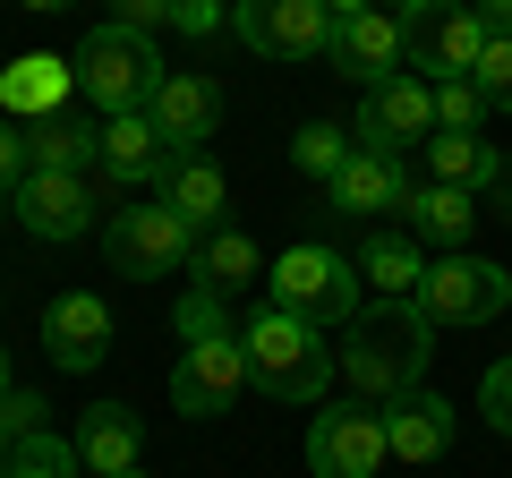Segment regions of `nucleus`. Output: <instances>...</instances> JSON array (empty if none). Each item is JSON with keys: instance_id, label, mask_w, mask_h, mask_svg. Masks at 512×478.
Instances as JSON below:
<instances>
[{"instance_id": "1", "label": "nucleus", "mask_w": 512, "mask_h": 478, "mask_svg": "<svg viewBox=\"0 0 512 478\" xmlns=\"http://www.w3.org/2000/svg\"><path fill=\"white\" fill-rule=\"evenodd\" d=\"M427 316H419V299H376V308H359L342 325V376H350V393L359 402H402L410 385H427Z\"/></svg>"}, {"instance_id": "2", "label": "nucleus", "mask_w": 512, "mask_h": 478, "mask_svg": "<svg viewBox=\"0 0 512 478\" xmlns=\"http://www.w3.org/2000/svg\"><path fill=\"white\" fill-rule=\"evenodd\" d=\"M239 350H248V385L274 393V402H291V410L325 402L333 368H342L333 342L308 325V316H291V308H256V325L239 333Z\"/></svg>"}, {"instance_id": "3", "label": "nucleus", "mask_w": 512, "mask_h": 478, "mask_svg": "<svg viewBox=\"0 0 512 478\" xmlns=\"http://www.w3.org/2000/svg\"><path fill=\"white\" fill-rule=\"evenodd\" d=\"M69 69H77V94H86L103 120H120V111H146L154 103V86H163V60H154V35H137V26H94L86 43L69 52Z\"/></svg>"}, {"instance_id": "4", "label": "nucleus", "mask_w": 512, "mask_h": 478, "mask_svg": "<svg viewBox=\"0 0 512 478\" xmlns=\"http://www.w3.org/2000/svg\"><path fill=\"white\" fill-rule=\"evenodd\" d=\"M265 282H274V308L308 316L316 333H342L350 316H359V257H342V248H325V239L282 248V257L265 265Z\"/></svg>"}, {"instance_id": "5", "label": "nucleus", "mask_w": 512, "mask_h": 478, "mask_svg": "<svg viewBox=\"0 0 512 478\" xmlns=\"http://www.w3.org/2000/svg\"><path fill=\"white\" fill-rule=\"evenodd\" d=\"M402 18V52L427 86L444 77H470L478 52H487V26H478V0H384Z\"/></svg>"}, {"instance_id": "6", "label": "nucleus", "mask_w": 512, "mask_h": 478, "mask_svg": "<svg viewBox=\"0 0 512 478\" xmlns=\"http://www.w3.org/2000/svg\"><path fill=\"white\" fill-rule=\"evenodd\" d=\"M103 257H111V274H128V282L188 274V265H197V231H188L163 197L154 205H120V214L103 222Z\"/></svg>"}, {"instance_id": "7", "label": "nucleus", "mask_w": 512, "mask_h": 478, "mask_svg": "<svg viewBox=\"0 0 512 478\" xmlns=\"http://www.w3.org/2000/svg\"><path fill=\"white\" fill-rule=\"evenodd\" d=\"M504 308H512V274L487 265V257H470V248H453V257H436L419 274V316L427 325L470 333V325H495Z\"/></svg>"}, {"instance_id": "8", "label": "nucleus", "mask_w": 512, "mask_h": 478, "mask_svg": "<svg viewBox=\"0 0 512 478\" xmlns=\"http://www.w3.org/2000/svg\"><path fill=\"white\" fill-rule=\"evenodd\" d=\"M231 26H239V43L265 52V60H316L333 43L325 0H231Z\"/></svg>"}, {"instance_id": "9", "label": "nucleus", "mask_w": 512, "mask_h": 478, "mask_svg": "<svg viewBox=\"0 0 512 478\" xmlns=\"http://www.w3.org/2000/svg\"><path fill=\"white\" fill-rule=\"evenodd\" d=\"M384 461H393V444H384V410H316L308 427V470L316 478H376Z\"/></svg>"}, {"instance_id": "10", "label": "nucleus", "mask_w": 512, "mask_h": 478, "mask_svg": "<svg viewBox=\"0 0 512 478\" xmlns=\"http://www.w3.org/2000/svg\"><path fill=\"white\" fill-rule=\"evenodd\" d=\"M436 137V86L427 77H384V86L359 94V146H384V154H402V146H427Z\"/></svg>"}, {"instance_id": "11", "label": "nucleus", "mask_w": 512, "mask_h": 478, "mask_svg": "<svg viewBox=\"0 0 512 478\" xmlns=\"http://www.w3.org/2000/svg\"><path fill=\"white\" fill-rule=\"evenodd\" d=\"M248 385V350L239 342H188L180 368H171V410L180 419H222Z\"/></svg>"}, {"instance_id": "12", "label": "nucleus", "mask_w": 512, "mask_h": 478, "mask_svg": "<svg viewBox=\"0 0 512 478\" xmlns=\"http://www.w3.org/2000/svg\"><path fill=\"white\" fill-rule=\"evenodd\" d=\"M325 60L350 77V86H384V77H402L410 69V52H402V18L393 9H367V18H333V43H325Z\"/></svg>"}, {"instance_id": "13", "label": "nucleus", "mask_w": 512, "mask_h": 478, "mask_svg": "<svg viewBox=\"0 0 512 478\" xmlns=\"http://www.w3.org/2000/svg\"><path fill=\"white\" fill-rule=\"evenodd\" d=\"M43 359L69 368V376L103 368V359H111V308L94 291H60L52 308H43Z\"/></svg>"}, {"instance_id": "14", "label": "nucleus", "mask_w": 512, "mask_h": 478, "mask_svg": "<svg viewBox=\"0 0 512 478\" xmlns=\"http://www.w3.org/2000/svg\"><path fill=\"white\" fill-rule=\"evenodd\" d=\"M146 120L163 129V146H171V154H205V137L222 129V94H214V77H197V69H171L163 86H154Z\"/></svg>"}, {"instance_id": "15", "label": "nucleus", "mask_w": 512, "mask_h": 478, "mask_svg": "<svg viewBox=\"0 0 512 478\" xmlns=\"http://www.w3.org/2000/svg\"><path fill=\"white\" fill-rule=\"evenodd\" d=\"M9 214H18L35 239H77V231L94 222L86 171H26V180L9 188Z\"/></svg>"}, {"instance_id": "16", "label": "nucleus", "mask_w": 512, "mask_h": 478, "mask_svg": "<svg viewBox=\"0 0 512 478\" xmlns=\"http://www.w3.org/2000/svg\"><path fill=\"white\" fill-rule=\"evenodd\" d=\"M402 197H410V171H402V154H384V146H350V163L325 180L333 214H393Z\"/></svg>"}, {"instance_id": "17", "label": "nucleus", "mask_w": 512, "mask_h": 478, "mask_svg": "<svg viewBox=\"0 0 512 478\" xmlns=\"http://www.w3.org/2000/svg\"><path fill=\"white\" fill-rule=\"evenodd\" d=\"M384 444H393V461L453 453V402H444L436 385H410L402 402H384Z\"/></svg>"}, {"instance_id": "18", "label": "nucleus", "mask_w": 512, "mask_h": 478, "mask_svg": "<svg viewBox=\"0 0 512 478\" xmlns=\"http://www.w3.org/2000/svg\"><path fill=\"white\" fill-rule=\"evenodd\" d=\"M69 444H77V461H86L94 478H120V470H137V453H146V419H137L128 402H94Z\"/></svg>"}, {"instance_id": "19", "label": "nucleus", "mask_w": 512, "mask_h": 478, "mask_svg": "<svg viewBox=\"0 0 512 478\" xmlns=\"http://www.w3.org/2000/svg\"><path fill=\"white\" fill-rule=\"evenodd\" d=\"M94 137H103V146H94L103 180H128V188H137V180H163V171H171V146H163V129H154L146 111H120V120H103Z\"/></svg>"}, {"instance_id": "20", "label": "nucleus", "mask_w": 512, "mask_h": 478, "mask_svg": "<svg viewBox=\"0 0 512 478\" xmlns=\"http://www.w3.org/2000/svg\"><path fill=\"white\" fill-rule=\"evenodd\" d=\"M154 197L171 205V214L188 222V231H222V205H231V188H222V171L205 163V154H171V171L154 180Z\"/></svg>"}, {"instance_id": "21", "label": "nucleus", "mask_w": 512, "mask_h": 478, "mask_svg": "<svg viewBox=\"0 0 512 478\" xmlns=\"http://www.w3.org/2000/svg\"><path fill=\"white\" fill-rule=\"evenodd\" d=\"M402 214H410V231L427 239V248H470V231H478V197L470 188H444V180H427V188H410L402 197Z\"/></svg>"}, {"instance_id": "22", "label": "nucleus", "mask_w": 512, "mask_h": 478, "mask_svg": "<svg viewBox=\"0 0 512 478\" xmlns=\"http://www.w3.org/2000/svg\"><path fill=\"white\" fill-rule=\"evenodd\" d=\"M69 86H77V69H69V60H52V52H26V60H9V69H0V103L18 111V120L60 111V103H69Z\"/></svg>"}, {"instance_id": "23", "label": "nucleus", "mask_w": 512, "mask_h": 478, "mask_svg": "<svg viewBox=\"0 0 512 478\" xmlns=\"http://www.w3.org/2000/svg\"><path fill=\"white\" fill-rule=\"evenodd\" d=\"M265 274V257H256V239L248 231H205L197 239V291H214V299H231V291H248V282Z\"/></svg>"}, {"instance_id": "24", "label": "nucleus", "mask_w": 512, "mask_h": 478, "mask_svg": "<svg viewBox=\"0 0 512 478\" xmlns=\"http://www.w3.org/2000/svg\"><path fill=\"white\" fill-rule=\"evenodd\" d=\"M427 180H444V188H495L504 180V163H495V146L487 137H461V129H436L427 137Z\"/></svg>"}, {"instance_id": "25", "label": "nucleus", "mask_w": 512, "mask_h": 478, "mask_svg": "<svg viewBox=\"0 0 512 478\" xmlns=\"http://www.w3.org/2000/svg\"><path fill=\"white\" fill-rule=\"evenodd\" d=\"M419 274H427L419 239H359V282H367V291H384V299H419Z\"/></svg>"}, {"instance_id": "26", "label": "nucleus", "mask_w": 512, "mask_h": 478, "mask_svg": "<svg viewBox=\"0 0 512 478\" xmlns=\"http://www.w3.org/2000/svg\"><path fill=\"white\" fill-rule=\"evenodd\" d=\"M94 146H103V137H86L69 111H43V120H26V163H35V171H86Z\"/></svg>"}, {"instance_id": "27", "label": "nucleus", "mask_w": 512, "mask_h": 478, "mask_svg": "<svg viewBox=\"0 0 512 478\" xmlns=\"http://www.w3.org/2000/svg\"><path fill=\"white\" fill-rule=\"evenodd\" d=\"M77 470H86V461H77V444H69V436H43V427H35V436L9 453V470H0V478H77Z\"/></svg>"}, {"instance_id": "28", "label": "nucleus", "mask_w": 512, "mask_h": 478, "mask_svg": "<svg viewBox=\"0 0 512 478\" xmlns=\"http://www.w3.org/2000/svg\"><path fill=\"white\" fill-rule=\"evenodd\" d=\"M350 146H359L350 129H333V120H308V129L291 137V163H299V171H316V180H333V171L350 163Z\"/></svg>"}, {"instance_id": "29", "label": "nucleus", "mask_w": 512, "mask_h": 478, "mask_svg": "<svg viewBox=\"0 0 512 478\" xmlns=\"http://www.w3.org/2000/svg\"><path fill=\"white\" fill-rule=\"evenodd\" d=\"M436 129H461V137L487 129V94H478L470 77H444V86H436Z\"/></svg>"}, {"instance_id": "30", "label": "nucleus", "mask_w": 512, "mask_h": 478, "mask_svg": "<svg viewBox=\"0 0 512 478\" xmlns=\"http://www.w3.org/2000/svg\"><path fill=\"white\" fill-rule=\"evenodd\" d=\"M470 86L487 94V111H512V43H504V35H487V52H478Z\"/></svg>"}, {"instance_id": "31", "label": "nucleus", "mask_w": 512, "mask_h": 478, "mask_svg": "<svg viewBox=\"0 0 512 478\" xmlns=\"http://www.w3.org/2000/svg\"><path fill=\"white\" fill-rule=\"evenodd\" d=\"M222 308H231V299H214V291H188V299H180V333H188V342H231Z\"/></svg>"}, {"instance_id": "32", "label": "nucleus", "mask_w": 512, "mask_h": 478, "mask_svg": "<svg viewBox=\"0 0 512 478\" xmlns=\"http://www.w3.org/2000/svg\"><path fill=\"white\" fill-rule=\"evenodd\" d=\"M478 402H487V427L495 436H512V350L487 368V385H478Z\"/></svg>"}, {"instance_id": "33", "label": "nucleus", "mask_w": 512, "mask_h": 478, "mask_svg": "<svg viewBox=\"0 0 512 478\" xmlns=\"http://www.w3.org/2000/svg\"><path fill=\"white\" fill-rule=\"evenodd\" d=\"M26 171H35V163H26V120H0V197H9Z\"/></svg>"}, {"instance_id": "34", "label": "nucleus", "mask_w": 512, "mask_h": 478, "mask_svg": "<svg viewBox=\"0 0 512 478\" xmlns=\"http://www.w3.org/2000/svg\"><path fill=\"white\" fill-rule=\"evenodd\" d=\"M171 26H180V35H214V26H222V0H171Z\"/></svg>"}, {"instance_id": "35", "label": "nucleus", "mask_w": 512, "mask_h": 478, "mask_svg": "<svg viewBox=\"0 0 512 478\" xmlns=\"http://www.w3.org/2000/svg\"><path fill=\"white\" fill-rule=\"evenodd\" d=\"M163 18H171V0H120V26H137V35L163 26Z\"/></svg>"}, {"instance_id": "36", "label": "nucleus", "mask_w": 512, "mask_h": 478, "mask_svg": "<svg viewBox=\"0 0 512 478\" xmlns=\"http://www.w3.org/2000/svg\"><path fill=\"white\" fill-rule=\"evenodd\" d=\"M478 26H487V35H504V43H512V0H478Z\"/></svg>"}, {"instance_id": "37", "label": "nucleus", "mask_w": 512, "mask_h": 478, "mask_svg": "<svg viewBox=\"0 0 512 478\" xmlns=\"http://www.w3.org/2000/svg\"><path fill=\"white\" fill-rule=\"evenodd\" d=\"M487 197H495V214H504V222H512V163H504V180H495V188H487Z\"/></svg>"}, {"instance_id": "38", "label": "nucleus", "mask_w": 512, "mask_h": 478, "mask_svg": "<svg viewBox=\"0 0 512 478\" xmlns=\"http://www.w3.org/2000/svg\"><path fill=\"white\" fill-rule=\"evenodd\" d=\"M333 18H367V9H384V0H325Z\"/></svg>"}, {"instance_id": "39", "label": "nucleus", "mask_w": 512, "mask_h": 478, "mask_svg": "<svg viewBox=\"0 0 512 478\" xmlns=\"http://www.w3.org/2000/svg\"><path fill=\"white\" fill-rule=\"evenodd\" d=\"M9 393H18V376H9V350H0V402H9Z\"/></svg>"}, {"instance_id": "40", "label": "nucleus", "mask_w": 512, "mask_h": 478, "mask_svg": "<svg viewBox=\"0 0 512 478\" xmlns=\"http://www.w3.org/2000/svg\"><path fill=\"white\" fill-rule=\"evenodd\" d=\"M9 453H18V436H9V419H0V470H9Z\"/></svg>"}, {"instance_id": "41", "label": "nucleus", "mask_w": 512, "mask_h": 478, "mask_svg": "<svg viewBox=\"0 0 512 478\" xmlns=\"http://www.w3.org/2000/svg\"><path fill=\"white\" fill-rule=\"evenodd\" d=\"M18 9H43V18H52V9H69V0H18Z\"/></svg>"}, {"instance_id": "42", "label": "nucleus", "mask_w": 512, "mask_h": 478, "mask_svg": "<svg viewBox=\"0 0 512 478\" xmlns=\"http://www.w3.org/2000/svg\"><path fill=\"white\" fill-rule=\"evenodd\" d=\"M0 222H9V197H0Z\"/></svg>"}, {"instance_id": "43", "label": "nucleus", "mask_w": 512, "mask_h": 478, "mask_svg": "<svg viewBox=\"0 0 512 478\" xmlns=\"http://www.w3.org/2000/svg\"><path fill=\"white\" fill-rule=\"evenodd\" d=\"M120 478H146V470H120Z\"/></svg>"}, {"instance_id": "44", "label": "nucleus", "mask_w": 512, "mask_h": 478, "mask_svg": "<svg viewBox=\"0 0 512 478\" xmlns=\"http://www.w3.org/2000/svg\"><path fill=\"white\" fill-rule=\"evenodd\" d=\"M0 69H9V60H0Z\"/></svg>"}]
</instances>
